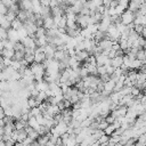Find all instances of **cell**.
<instances>
[{
    "label": "cell",
    "mask_w": 146,
    "mask_h": 146,
    "mask_svg": "<svg viewBox=\"0 0 146 146\" xmlns=\"http://www.w3.org/2000/svg\"><path fill=\"white\" fill-rule=\"evenodd\" d=\"M29 125H31V127H33V128L36 129L40 124H39V122H38V120H36L35 116H31V117L29 119Z\"/></svg>",
    "instance_id": "obj_18"
},
{
    "label": "cell",
    "mask_w": 146,
    "mask_h": 146,
    "mask_svg": "<svg viewBox=\"0 0 146 146\" xmlns=\"http://www.w3.org/2000/svg\"><path fill=\"white\" fill-rule=\"evenodd\" d=\"M115 130H116V125H115L114 123H111V124H108V127H107V128L104 130V132H105L106 135L111 136V135H112V133H113Z\"/></svg>",
    "instance_id": "obj_15"
},
{
    "label": "cell",
    "mask_w": 146,
    "mask_h": 146,
    "mask_svg": "<svg viewBox=\"0 0 146 146\" xmlns=\"http://www.w3.org/2000/svg\"><path fill=\"white\" fill-rule=\"evenodd\" d=\"M120 48H121L120 42H119V41H114L113 44H112V49H113V50H119Z\"/></svg>",
    "instance_id": "obj_27"
},
{
    "label": "cell",
    "mask_w": 146,
    "mask_h": 146,
    "mask_svg": "<svg viewBox=\"0 0 146 146\" xmlns=\"http://www.w3.org/2000/svg\"><path fill=\"white\" fill-rule=\"evenodd\" d=\"M29 14H30V10H26V9H21V10L18 11V14H17V17H18L21 21L25 22V21L29 18Z\"/></svg>",
    "instance_id": "obj_10"
},
{
    "label": "cell",
    "mask_w": 146,
    "mask_h": 146,
    "mask_svg": "<svg viewBox=\"0 0 146 146\" xmlns=\"http://www.w3.org/2000/svg\"><path fill=\"white\" fill-rule=\"evenodd\" d=\"M40 5L42 7H50V0H40Z\"/></svg>",
    "instance_id": "obj_31"
},
{
    "label": "cell",
    "mask_w": 146,
    "mask_h": 146,
    "mask_svg": "<svg viewBox=\"0 0 146 146\" xmlns=\"http://www.w3.org/2000/svg\"><path fill=\"white\" fill-rule=\"evenodd\" d=\"M143 60H140V59H138V58H136V59H133V60H131V63H130V68H135V70H140V67L143 66Z\"/></svg>",
    "instance_id": "obj_12"
},
{
    "label": "cell",
    "mask_w": 146,
    "mask_h": 146,
    "mask_svg": "<svg viewBox=\"0 0 146 146\" xmlns=\"http://www.w3.org/2000/svg\"><path fill=\"white\" fill-rule=\"evenodd\" d=\"M144 26L145 25H143V24H135V27H133V30L137 32V33H141L143 32V29H144Z\"/></svg>",
    "instance_id": "obj_26"
},
{
    "label": "cell",
    "mask_w": 146,
    "mask_h": 146,
    "mask_svg": "<svg viewBox=\"0 0 146 146\" xmlns=\"http://www.w3.org/2000/svg\"><path fill=\"white\" fill-rule=\"evenodd\" d=\"M40 114H42V113H41V110H40L39 106L32 107L31 111H30V117H31V116H38V115H40Z\"/></svg>",
    "instance_id": "obj_17"
},
{
    "label": "cell",
    "mask_w": 146,
    "mask_h": 146,
    "mask_svg": "<svg viewBox=\"0 0 146 146\" xmlns=\"http://www.w3.org/2000/svg\"><path fill=\"white\" fill-rule=\"evenodd\" d=\"M115 81L113 80V79H111L110 81H107V82H104V86H105V89L104 90H107V91H110V92H113L114 91V88H115Z\"/></svg>",
    "instance_id": "obj_9"
},
{
    "label": "cell",
    "mask_w": 146,
    "mask_h": 146,
    "mask_svg": "<svg viewBox=\"0 0 146 146\" xmlns=\"http://www.w3.org/2000/svg\"><path fill=\"white\" fill-rule=\"evenodd\" d=\"M47 30L48 29H54V27H57V24L55 23V19L52 16H49L47 18H44V25H43Z\"/></svg>",
    "instance_id": "obj_4"
},
{
    "label": "cell",
    "mask_w": 146,
    "mask_h": 146,
    "mask_svg": "<svg viewBox=\"0 0 146 146\" xmlns=\"http://www.w3.org/2000/svg\"><path fill=\"white\" fill-rule=\"evenodd\" d=\"M137 58L140 59V60H143V62L146 59V52H145L144 48H141V49L138 50V52H137Z\"/></svg>",
    "instance_id": "obj_20"
},
{
    "label": "cell",
    "mask_w": 146,
    "mask_h": 146,
    "mask_svg": "<svg viewBox=\"0 0 146 146\" xmlns=\"http://www.w3.org/2000/svg\"><path fill=\"white\" fill-rule=\"evenodd\" d=\"M47 59L44 51H35V62L36 63H43Z\"/></svg>",
    "instance_id": "obj_8"
},
{
    "label": "cell",
    "mask_w": 146,
    "mask_h": 146,
    "mask_svg": "<svg viewBox=\"0 0 146 146\" xmlns=\"http://www.w3.org/2000/svg\"><path fill=\"white\" fill-rule=\"evenodd\" d=\"M35 43H36V47H46V46L48 44L47 35H43V36H39V38H35Z\"/></svg>",
    "instance_id": "obj_7"
},
{
    "label": "cell",
    "mask_w": 146,
    "mask_h": 146,
    "mask_svg": "<svg viewBox=\"0 0 146 146\" xmlns=\"http://www.w3.org/2000/svg\"><path fill=\"white\" fill-rule=\"evenodd\" d=\"M121 16H122V23H123L124 25L131 24V23H133V22H135V19H136L135 13H133V11H131V10H129V9H127V10H125Z\"/></svg>",
    "instance_id": "obj_1"
},
{
    "label": "cell",
    "mask_w": 146,
    "mask_h": 146,
    "mask_svg": "<svg viewBox=\"0 0 146 146\" xmlns=\"http://www.w3.org/2000/svg\"><path fill=\"white\" fill-rule=\"evenodd\" d=\"M110 137H111V136H108V135H106V133L102 135V136H100V138L98 139L99 144H100V145H108V140H110Z\"/></svg>",
    "instance_id": "obj_16"
},
{
    "label": "cell",
    "mask_w": 146,
    "mask_h": 146,
    "mask_svg": "<svg viewBox=\"0 0 146 146\" xmlns=\"http://www.w3.org/2000/svg\"><path fill=\"white\" fill-rule=\"evenodd\" d=\"M140 35H141V36H144V38H146V25L144 26V29H143V32L140 33Z\"/></svg>",
    "instance_id": "obj_35"
},
{
    "label": "cell",
    "mask_w": 146,
    "mask_h": 146,
    "mask_svg": "<svg viewBox=\"0 0 146 146\" xmlns=\"http://www.w3.org/2000/svg\"><path fill=\"white\" fill-rule=\"evenodd\" d=\"M0 36H1V40L8 39V38H9V32H8V30H6V29H3V27L0 26Z\"/></svg>",
    "instance_id": "obj_19"
},
{
    "label": "cell",
    "mask_w": 146,
    "mask_h": 146,
    "mask_svg": "<svg viewBox=\"0 0 146 146\" xmlns=\"http://www.w3.org/2000/svg\"><path fill=\"white\" fill-rule=\"evenodd\" d=\"M129 2H130V0H119V3L124 6L127 9H128V6H129Z\"/></svg>",
    "instance_id": "obj_32"
},
{
    "label": "cell",
    "mask_w": 146,
    "mask_h": 146,
    "mask_svg": "<svg viewBox=\"0 0 146 146\" xmlns=\"http://www.w3.org/2000/svg\"><path fill=\"white\" fill-rule=\"evenodd\" d=\"M90 56V52L86 49H82V50H78L76 54H75V58L79 60V62H84L88 57Z\"/></svg>",
    "instance_id": "obj_3"
},
{
    "label": "cell",
    "mask_w": 146,
    "mask_h": 146,
    "mask_svg": "<svg viewBox=\"0 0 146 146\" xmlns=\"http://www.w3.org/2000/svg\"><path fill=\"white\" fill-rule=\"evenodd\" d=\"M14 55H15V49L14 48H5L1 50V56L2 57H6V58H14Z\"/></svg>",
    "instance_id": "obj_6"
},
{
    "label": "cell",
    "mask_w": 146,
    "mask_h": 146,
    "mask_svg": "<svg viewBox=\"0 0 146 146\" xmlns=\"http://www.w3.org/2000/svg\"><path fill=\"white\" fill-rule=\"evenodd\" d=\"M99 78H100V81H103V82H107V81L111 80V74H108V73H104V74H100Z\"/></svg>",
    "instance_id": "obj_23"
},
{
    "label": "cell",
    "mask_w": 146,
    "mask_h": 146,
    "mask_svg": "<svg viewBox=\"0 0 146 146\" xmlns=\"http://www.w3.org/2000/svg\"><path fill=\"white\" fill-rule=\"evenodd\" d=\"M119 0H111V3H110V8H116L119 6Z\"/></svg>",
    "instance_id": "obj_29"
},
{
    "label": "cell",
    "mask_w": 146,
    "mask_h": 146,
    "mask_svg": "<svg viewBox=\"0 0 146 146\" xmlns=\"http://www.w3.org/2000/svg\"><path fill=\"white\" fill-rule=\"evenodd\" d=\"M108 122L106 121V119H104V120H102L100 122H99V129H102V130H105L107 127H108Z\"/></svg>",
    "instance_id": "obj_25"
},
{
    "label": "cell",
    "mask_w": 146,
    "mask_h": 146,
    "mask_svg": "<svg viewBox=\"0 0 146 146\" xmlns=\"http://www.w3.org/2000/svg\"><path fill=\"white\" fill-rule=\"evenodd\" d=\"M6 17H7V19H8V21L13 22V21H14V19L17 17V14H16V13H14V11H11V10H9V11L7 13Z\"/></svg>",
    "instance_id": "obj_21"
},
{
    "label": "cell",
    "mask_w": 146,
    "mask_h": 146,
    "mask_svg": "<svg viewBox=\"0 0 146 146\" xmlns=\"http://www.w3.org/2000/svg\"><path fill=\"white\" fill-rule=\"evenodd\" d=\"M105 119H106V121H107L110 124H111V123H114V122H115V120H116V119H115L113 115H111V114H110L108 116H106Z\"/></svg>",
    "instance_id": "obj_28"
},
{
    "label": "cell",
    "mask_w": 146,
    "mask_h": 146,
    "mask_svg": "<svg viewBox=\"0 0 146 146\" xmlns=\"http://www.w3.org/2000/svg\"><path fill=\"white\" fill-rule=\"evenodd\" d=\"M46 33H47V29L44 26H39L38 30H36V32H35V38L43 36V35H46Z\"/></svg>",
    "instance_id": "obj_14"
},
{
    "label": "cell",
    "mask_w": 146,
    "mask_h": 146,
    "mask_svg": "<svg viewBox=\"0 0 146 146\" xmlns=\"http://www.w3.org/2000/svg\"><path fill=\"white\" fill-rule=\"evenodd\" d=\"M8 11H9V8L7 6H5L3 3H0V14L1 15H7Z\"/></svg>",
    "instance_id": "obj_24"
},
{
    "label": "cell",
    "mask_w": 146,
    "mask_h": 146,
    "mask_svg": "<svg viewBox=\"0 0 146 146\" xmlns=\"http://www.w3.org/2000/svg\"><path fill=\"white\" fill-rule=\"evenodd\" d=\"M125 10H127V8H125L124 6H122V5H119V6L115 8V13H116L117 15H122Z\"/></svg>",
    "instance_id": "obj_22"
},
{
    "label": "cell",
    "mask_w": 146,
    "mask_h": 146,
    "mask_svg": "<svg viewBox=\"0 0 146 146\" xmlns=\"http://www.w3.org/2000/svg\"><path fill=\"white\" fill-rule=\"evenodd\" d=\"M112 44H113V41H111L110 39H103L102 41H99L97 43L98 48L104 51V50H111L112 49Z\"/></svg>",
    "instance_id": "obj_2"
},
{
    "label": "cell",
    "mask_w": 146,
    "mask_h": 146,
    "mask_svg": "<svg viewBox=\"0 0 146 146\" xmlns=\"http://www.w3.org/2000/svg\"><path fill=\"white\" fill-rule=\"evenodd\" d=\"M140 104H143L144 106H146V95L144 94V96L140 98Z\"/></svg>",
    "instance_id": "obj_34"
},
{
    "label": "cell",
    "mask_w": 146,
    "mask_h": 146,
    "mask_svg": "<svg viewBox=\"0 0 146 146\" xmlns=\"http://www.w3.org/2000/svg\"><path fill=\"white\" fill-rule=\"evenodd\" d=\"M56 6H59L58 0H50V7L54 8V7H56Z\"/></svg>",
    "instance_id": "obj_33"
},
{
    "label": "cell",
    "mask_w": 146,
    "mask_h": 146,
    "mask_svg": "<svg viewBox=\"0 0 146 146\" xmlns=\"http://www.w3.org/2000/svg\"><path fill=\"white\" fill-rule=\"evenodd\" d=\"M13 1H14V2H19L21 0H13Z\"/></svg>",
    "instance_id": "obj_36"
},
{
    "label": "cell",
    "mask_w": 146,
    "mask_h": 146,
    "mask_svg": "<svg viewBox=\"0 0 146 146\" xmlns=\"http://www.w3.org/2000/svg\"><path fill=\"white\" fill-rule=\"evenodd\" d=\"M138 73H139L138 70L130 68V70H129V73H128V78H129L131 81H136V80L138 79Z\"/></svg>",
    "instance_id": "obj_13"
},
{
    "label": "cell",
    "mask_w": 146,
    "mask_h": 146,
    "mask_svg": "<svg viewBox=\"0 0 146 146\" xmlns=\"http://www.w3.org/2000/svg\"><path fill=\"white\" fill-rule=\"evenodd\" d=\"M1 3H3L5 6H7L8 8H10V6L14 3V1L13 0H1Z\"/></svg>",
    "instance_id": "obj_30"
},
{
    "label": "cell",
    "mask_w": 146,
    "mask_h": 146,
    "mask_svg": "<svg viewBox=\"0 0 146 146\" xmlns=\"http://www.w3.org/2000/svg\"><path fill=\"white\" fill-rule=\"evenodd\" d=\"M23 27H24V22L21 21L18 17H16V18L11 22V29H14V30H16V31H19V30H22Z\"/></svg>",
    "instance_id": "obj_5"
},
{
    "label": "cell",
    "mask_w": 146,
    "mask_h": 146,
    "mask_svg": "<svg viewBox=\"0 0 146 146\" xmlns=\"http://www.w3.org/2000/svg\"><path fill=\"white\" fill-rule=\"evenodd\" d=\"M114 67H120L123 64V56H115L114 58H112V63H111Z\"/></svg>",
    "instance_id": "obj_11"
}]
</instances>
